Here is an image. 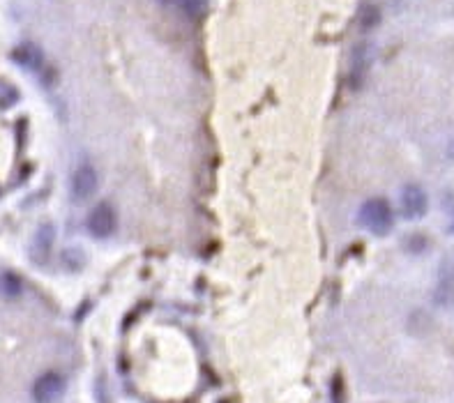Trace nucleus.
<instances>
[{
	"instance_id": "7",
	"label": "nucleus",
	"mask_w": 454,
	"mask_h": 403,
	"mask_svg": "<svg viewBox=\"0 0 454 403\" xmlns=\"http://www.w3.org/2000/svg\"><path fill=\"white\" fill-rule=\"evenodd\" d=\"M12 60H15L17 65H21L23 70L37 72L44 63V56H42V51H39V46L26 42V44L17 46V49L12 51Z\"/></svg>"
},
{
	"instance_id": "11",
	"label": "nucleus",
	"mask_w": 454,
	"mask_h": 403,
	"mask_svg": "<svg viewBox=\"0 0 454 403\" xmlns=\"http://www.w3.org/2000/svg\"><path fill=\"white\" fill-rule=\"evenodd\" d=\"M208 3H210V0H182V3H180V10H182L187 17L198 19V17H203L205 12H208Z\"/></svg>"
},
{
	"instance_id": "6",
	"label": "nucleus",
	"mask_w": 454,
	"mask_h": 403,
	"mask_svg": "<svg viewBox=\"0 0 454 403\" xmlns=\"http://www.w3.org/2000/svg\"><path fill=\"white\" fill-rule=\"evenodd\" d=\"M433 299L440 306L454 302V263L450 261H445L443 268L438 270V284H436V293H433Z\"/></svg>"
},
{
	"instance_id": "2",
	"label": "nucleus",
	"mask_w": 454,
	"mask_h": 403,
	"mask_svg": "<svg viewBox=\"0 0 454 403\" xmlns=\"http://www.w3.org/2000/svg\"><path fill=\"white\" fill-rule=\"evenodd\" d=\"M86 226H88V233L93 237H100V240L111 237L115 233V226H118V215H115L111 203H100V206H95L91 210V215H88Z\"/></svg>"
},
{
	"instance_id": "10",
	"label": "nucleus",
	"mask_w": 454,
	"mask_h": 403,
	"mask_svg": "<svg viewBox=\"0 0 454 403\" xmlns=\"http://www.w3.org/2000/svg\"><path fill=\"white\" fill-rule=\"evenodd\" d=\"M378 21H381V12H378L376 5H364L360 10V26L364 30H371L376 28Z\"/></svg>"
},
{
	"instance_id": "1",
	"label": "nucleus",
	"mask_w": 454,
	"mask_h": 403,
	"mask_svg": "<svg viewBox=\"0 0 454 403\" xmlns=\"http://www.w3.org/2000/svg\"><path fill=\"white\" fill-rule=\"evenodd\" d=\"M357 219L369 233L388 235L392 230V224H395V215H392V208L385 198H369V201L362 203Z\"/></svg>"
},
{
	"instance_id": "9",
	"label": "nucleus",
	"mask_w": 454,
	"mask_h": 403,
	"mask_svg": "<svg viewBox=\"0 0 454 403\" xmlns=\"http://www.w3.org/2000/svg\"><path fill=\"white\" fill-rule=\"evenodd\" d=\"M51 242H53V226H42L37 230L35 235V244H32V254H35V258L39 263L44 261L46 256H49V249H51Z\"/></svg>"
},
{
	"instance_id": "4",
	"label": "nucleus",
	"mask_w": 454,
	"mask_h": 403,
	"mask_svg": "<svg viewBox=\"0 0 454 403\" xmlns=\"http://www.w3.org/2000/svg\"><path fill=\"white\" fill-rule=\"evenodd\" d=\"M97 184H100L97 170H95L91 164H84V166H79L72 175V196L77 198V201H88V198L97 191Z\"/></svg>"
},
{
	"instance_id": "12",
	"label": "nucleus",
	"mask_w": 454,
	"mask_h": 403,
	"mask_svg": "<svg viewBox=\"0 0 454 403\" xmlns=\"http://www.w3.org/2000/svg\"><path fill=\"white\" fill-rule=\"evenodd\" d=\"M3 293L8 297H17L21 293V279L17 275H5L3 277Z\"/></svg>"
},
{
	"instance_id": "8",
	"label": "nucleus",
	"mask_w": 454,
	"mask_h": 403,
	"mask_svg": "<svg viewBox=\"0 0 454 403\" xmlns=\"http://www.w3.org/2000/svg\"><path fill=\"white\" fill-rule=\"evenodd\" d=\"M369 63H371V46H360L355 49V56H353V67H350V86L353 88H360L362 81H364V74L369 70Z\"/></svg>"
},
{
	"instance_id": "13",
	"label": "nucleus",
	"mask_w": 454,
	"mask_h": 403,
	"mask_svg": "<svg viewBox=\"0 0 454 403\" xmlns=\"http://www.w3.org/2000/svg\"><path fill=\"white\" fill-rule=\"evenodd\" d=\"M157 3H162V5H178V8H180L182 0H157Z\"/></svg>"
},
{
	"instance_id": "3",
	"label": "nucleus",
	"mask_w": 454,
	"mask_h": 403,
	"mask_svg": "<svg viewBox=\"0 0 454 403\" xmlns=\"http://www.w3.org/2000/svg\"><path fill=\"white\" fill-rule=\"evenodd\" d=\"M65 387L67 382L63 375L56 371H46L32 385V399H35V403H56L65 394Z\"/></svg>"
},
{
	"instance_id": "5",
	"label": "nucleus",
	"mask_w": 454,
	"mask_h": 403,
	"mask_svg": "<svg viewBox=\"0 0 454 403\" xmlns=\"http://www.w3.org/2000/svg\"><path fill=\"white\" fill-rule=\"evenodd\" d=\"M401 210L408 219H417L426 213V194L417 184H408L401 191Z\"/></svg>"
}]
</instances>
